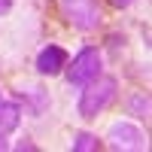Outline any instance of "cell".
<instances>
[{
  "mask_svg": "<svg viewBox=\"0 0 152 152\" xmlns=\"http://www.w3.org/2000/svg\"><path fill=\"white\" fill-rule=\"evenodd\" d=\"M73 152H97L100 146H104V143H100L97 140V134H91V131H79V134H73Z\"/></svg>",
  "mask_w": 152,
  "mask_h": 152,
  "instance_id": "obj_9",
  "label": "cell"
},
{
  "mask_svg": "<svg viewBox=\"0 0 152 152\" xmlns=\"http://www.w3.org/2000/svg\"><path fill=\"white\" fill-rule=\"evenodd\" d=\"M125 113L134 119H152V91H131L125 97Z\"/></svg>",
  "mask_w": 152,
  "mask_h": 152,
  "instance_id": "obj_6",
  "label": "cell"
},
{
  "mask_svg": "<svg viewBox=\"0 0 152 152\" xmlns=\"http://www.w3.org/2000/svg\"><path fill=\"white\" fill-rule=\"evenodd\" d=\"M18 122H21V107L15 100H3V104H0V134L15 131Z\"/></svg>",
  "mask_w": 152,
  "mask_h": 152,
  "instance_id": "obj_7",
  "label": "cell"
},
{
  "mask_svg": "<svg viewBox=\"0 0 152 152\" xmlns=\"http://www.w3.org/2000/svg\"><path fill=\"white\" fill-rule=\"evenodd\" d=\"M116 97H119V79L100 73L97 79H91L88 85H82L79 100H76V113H79V119L91 122L97 116H104V113L116 104Z\"/></svg>",
  "mask_w": 152,
  "mask_h": 152,
  "instance_id": "obj_1",
  "label": "cell"
},
{
  "mask_svg": "<svg viewBox=\"0 0 152 152\" xmlns=\"http://www.w3.org/2000/svg\"><path fill=\"white\" fill-rule=\"evenodd\" d=\"M104 140H107L110 149H116V152H140V149H146V134H143V128H140V125H134V122H128V119L113 122Z\"/></svg>",
  "mask_w": 152,
  "mask_h": 152,
  "instance_id": "obj_4",
  "label": "cell"
},
{
  "mask_svg": "<svg viewBox=\"0 0 152 152\" xmlns=\"http://www.w3.org/2000/svg\"><path fill=\"white\" fill-rule=\"evenodd\" d=\"M137 0H110V6L113 9H128V6H134Z\"/></svg>",
  "mask_w": 152,
  "mask_h": 152,
  "instance_id": "obj_10",
  "label": "cell"
},
{
  "mask_svg": "<svg viewBox=\"0 0 152 152\" xmlns=\"http://www.w3.org/2000/svg\"><path fill=\"white\" fill-rule=\"evenodd\" d=\"M24 104H28L31 116H43L52 100H49V91H43V88H28L24 91Z\"/></svg>",
  "mask_w": 152,
  "mask_h": 152,
  "instance_id": "obj_8",
  "label": "cell"
},
{
  "mask_svg": "<svg viewBox=\"0 0 152 152\" xmlns=\"http://www.w3.org/2000/svg\"><path fill=\"white\" fill-rule=\"evenodd\" d=\"M0 104H3V97H0Z\"/></svg>",
  "mask_w": 152,
  "mask_h": 152,
  "instance_id": "obj_14",
  "label": "cell"
},
{
  "mask_svg": "<svg viewBox=\"0 0 152 152\" xmlns=\"http://www.w3.org/2000/svg\"><path fill=\"white\" fill-rule=\"evenodd\" d=\"M100 73H104V52H100L97 46H82L79 52L73 55V61H67V67H64L67 82L76 85V88L88 85L91 79H97Z\"/></svg>",
  "mask_w": 152,
  "mask_h": 152,
  "instance_id": "obj_3",
  "label": "cell"
},
{
  "mask_svg": "<svg viewBox=\"0 0 152 152\" xmlns=\"http://www.w3.org/2000/svg\"><path fill=\"white\" fill-rule=\"evenodd\" d=\"M58 15L64 18V24H70L79 34H91L104 24V9L100 0H55Z\"/></svg>",
  "mask_w": 152,
  "mask_h": 152,
  "instance_id": "obj_2",
  "label": "cell"
},
{
  "mask_svg": "<svg viewBox=\"0 0 152 152\" xmlns=\"http://www.w3.org/2000/svg\"><path fill=\"white\" fill-rule=\"evenodd\" d=\"M3 149H9V143H6V134H0V152Z\"/></svg>",
  "mask_w": 152,
  "mask_h": 152,
  "instance_id": "obj_13",
  "label": "cell"
},
{
  "mask_svg": "<svg viewBox=\"0 0 152 152\" xmlns=\"http://www.w3.org/2000/svg\"><path fill=\"white\" fill-rule=\"evenodd\" d=\"M12 9V0H0V15H3V12H9Z\"/></svg>",
  "mask_w": 152,
  "mask_h": 152,
  "instance_id": "obj_12",
  "label": "cell"
},
{
  "mask_svg": "<svg viewBox=\"0 0 152 152\" xmlns=\"http://www.w3.org/2000/svg\"><path fill=\"white\" fill-rule=\"evenodd\" d=\"M15 149H18V152H24V149H28V152H37V143H31L28 137H24L21 143H15Z\"/></svg>",
  "mask_w": 152,
  "mask_h": 152,
  "instance_id": "obj_11",
  "label": "cell"
},
{
  "mask_svg": "<svg viewBox=\"0 0 152 152\" xmlns=\"http://www.w3.org/2000/svg\"><path fill=\"white\" fill-rule=\"evenodd\" d=\"M67 61H70V58H67L64 49L55 46V43H49V46L40 49V55H37L34 67H37V73H40V76H58V73H64Z\"/></svg>",
  "mask_w": 152,
  "mask_h": 152,
  "instance_id": "obj_5",
  "label": "cell"
}]
</instances>
